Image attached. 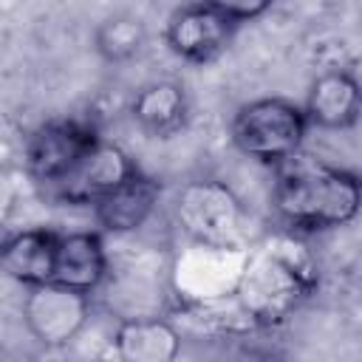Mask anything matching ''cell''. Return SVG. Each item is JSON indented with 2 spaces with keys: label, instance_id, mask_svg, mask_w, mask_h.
Returning <instances> with one entry per match:
<instances>
[{
  "label": "cell",
  "instance_id": "cell-1",
  "mask_svg": "<svg viewBox=\"0 0 362 362\" xmlns=\"http://www.w3.org/2000/svg\"><path fill=\"white\" fill-rule=\"evenodd\" d=\"M320 283L311 252L288 232L249 249L235 300L255 328L283 325Z\"/></svg>",
  "mask_w": 362,
  "mask_h": 362
},
{
  "label": "cell",
  "instance_id": "cell-2",
  "mask_svg": "<svg viewBox=\"0 0 362 362\" xmlns=\"http://www.w3.org/2000/svg\"><path fill=\"white\" fill-rule=\"evenodd\" d=\"M274 209L303 232L345 226L362 209V178L331 164L300 161L277 175Z\"/></svg>",
  "mask_w": 362,
  "mask_h": 362
},
{
  "label": "cell",
  "instance_id": "cell-3",
  "mask_svg": "<svg viewBox=\"0 0 362 362\" xmlns=\"http://www.w3.org/2000/svg\"><path fill=\"white\" fill-rule=\"evenodd\" d=\"M308 124L311 122L297 102L266 96L246 102L235 113L229 136L243 156L260 164H283L303 147Z\"/></svg>",
  "mask_w": 362,
  "mask_h": 362
},
{
  "label": "cell",
  "instance_id": "cell-4",
  "mask_svg": "<svg viewBox=\"0 0 362 362\" xmlns=\"http://www.w3.org/2000/svg\"><path fill=\"white\" fill-rule=\"evenodd\" d=\"M173 218L181 232L198 246L243 249V201L229 184L218 178L187 181L173 201Z\"/></svg>",
  "mask_w": 362,
  "mask_h": 362
},
{
  "label": "cell",
  "instance_id": "cell-5",
  "mask_svg": "<svg viewBox=\"0 0 362 362\" xmlns=\"http://www.w3.org/2000/svg\"><path fill=\"white\" fill-rule=\"evenodd\" d=\"M90 311V294L65 288L59 283L34 286L23 297V322L28 334L45 348L71 345L88 325Z\"/></svg>",
  "mask_w": 362,
  "mask_h": 362
},
{
  "label": "cell",
  "instance_id": "cell-6",
  "mask_svg": "<svg viewBox=\"0 0 362 362\" xmlns=\"http://www.w3.org/2000/svg\"><path fill=\"white\" fill-rule=\"evenodd\" d=\"M249 249H215L192 243L175 263L173 280L178 297L189 305H206L235 297Z\"/></svg>",
  "mask_w": 362,
  "mask_h": 362
},
{
  "label": "cell",
  "instance_id": "cell-7",
  "mask_svg": "<svg viewBox=\"0 0 362 362\" xmlns=\"http://www.w3.org/2000/svg\"><path fill=\"white\" fill-rule=\"evenodd\" d=\"M139 173L136 161L113 141L99 139L57 184H51L54 198L68 206H96L105 195L119 189Z\"/></svg>",
  "mask_w": 362,
  "mask_h": 362
},
{
  "label": "cell",
  "instance_id": "cell-8",
  "mask_svg": "<svg viewBox=\"0 0 362 362\" xmlns=\"http://www.w3.org/2000/svg\"><path fill=\"white\" fill-rule=\"evenodd\" d=\"M235 28L238 25L218 8L215 0L187 3L170 14L164 40L178 59L189 65H206L226 51Z\"/></svg>",
  "mask_w": 362,
  "mask_h": 362
},
{
  "label": "cell",
  "instance_id": "cell-9",
  "mask_svg": "<svg viewBox=\"0 0 362 362\" xmlns=\"http://www.w3.org/2000/svg\"><path fill=\"white\" fill-rule=\"evenodd\" d=\"M99 141V136L93 133V127L76 122V119H54L40 124L23 150V161L25 170L34 181L40 184H57L93 144Z\"/></svg>",
  "mask_w": 362,
  "mask_h": 362
},
{
  "label": "cell",
  "instance_id": "cell-10",
  "mask_svg": "<svg viewBox=\"0 0 362 362\" xmlns=\"http://www.w3.org/2000/svg\"><path fill=\"white\" fill-rule=\"evenodd\" d=\"M311 124L325 130H345L362 113V82L348 68L322 71L305 96L303 105Z\"/></svg>",
  "mask_w": 362,
  "mask_h": 362
},
{
  "label": "cell",
  "instance_id": "cell-11",
  "mask_svg": "<svg viewBox=\"0 0 362 362\" xmlns=\"http://www.w3.org/2000/svg\"><path fill=\"white\" fill-rule=\"evenodd\" d=\"M110 342L119 362H175L184 345L181 331L158 314L124 317Z\"/></svg>",
  "mask_w": 362,
  "mask_h": 362
},
{
  "label": "cell",
  "instance_id": "cell-12",
  "mask_svg": "<svg viewBox=\"0 0 362 362\" xmlns=\"http://www.w3.org/2000/svg\"><path fill=\"white\" fill-rule=\"evenodd\" d=\"M107 277V249L99 232L82 229V232H68L59 235V249H57V269L54 280L65 288L93 294Z\"/></svg>",
  "mask_w": 362,
  "mask_h": 362
},
{
  "label": "cell",
  "instance_id": "cell-13",
  "mask_svg": "<svg viewBox=\"0 0 362 362\" xmlns=\"http://www.w3.org/2000/svg\"><path fill=\"white\" fill-rule=\"evenodd\" d=\"M59 235L51 229H20L6 238L0 249L3 272L25 288L45 286L54 280Z\"/></svg>",
  "mask_w": 362,
  "mask_h": 362
},
{
  "label": "cell",
  "instance_id": "cell-14",
  "mask_svg": "<svg viewBox=\"0 0 362 362\" xmlns=\"http://www.w3.org/2000/svg\"><path fill=\"white\" fill-rule=\"evenodd\" d=\"M158 198L161 184L139 170L130 181H124L119 189H113L93 206V218L110 235H130L150 221L158 206Z\"/></svg>",
  "mask_w": 362,
  "mask_h": 362
},
{
  "label": "cell",
  "instance_id": "cell-15",
  "mask_svg": "<svg viewBox=\"0 0 362 362\" xmlns=\"http://www.w3.org/2000/svg\"><path fill=\"white\" fill-rule=\"evenodd\" d=\"M187 93L173 79L144 85L130 102V116L136 119V124L158 139H170L173 133H178L187 122Z\"/></svg>",
  "mask_w": 362,
  "mask_h": 362
},
{
  "label": "cell",
  "instance_id": "cell-16",
  "mask_svg": "<svg viewBox=\"0 0 362 362\" xmlns=\"http://www.w3.org/2000/svg\"><path fill=\"white\" fill-rule=\"evenodd\" d=\"M96 51L102 59L107 62H127L136 54H141L144 42H147V25L141 17L136 14H110L96 25L93 34Z\"/></svg>",
  "mask_w": 362,
  "mask_h": 362
},
{
  "label": "cell",
  "instance_id": "cell-17",
  "mask_svg": "<svg viewBox=\"0 0 362 362\" xmlns=\"http://www.w3.org/2000/svg\"><path fill=\"white\" fill-rule=\"evenodd\" d=\"M215 3H218V8H221L235 25L252 23V20H257L260 14H266V11L272 8L266 0H215Z\"/></svg>",
  "mask_w": 362,
  "mask_h": 362
}]
</instances>
